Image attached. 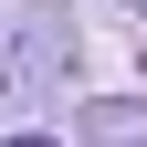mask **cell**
Instances as JSON below:
<instances>
[{"mask_svg":"<svg viewBox=\"0 0 147 147\" xmlns=\"http://www.w3.org/2000/svg\"><path fill=\"white\" fill-rule=\"evenodd\" d=\"M84 137H95V147H137L147 116H137V105H95V116H84Z\"/></svg>","mask_w":147,"mask_h":147,"instance_id":"6da1fadb","label":"cell"},{"mask_svg":"<svg viewBox=\"0 0 147 147\" xmlns=\"http://www.w3.org/2000/svg\"><path fill=\"white\" fill-rule=\"evenodd\" d=\"M11 147H53V137H11Z\"/></svg>","mask_w":147,"mask_h":147,"instance_id":"7a4b0ae2","label":"cell"}]
</instances>
